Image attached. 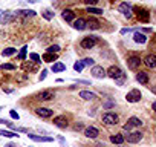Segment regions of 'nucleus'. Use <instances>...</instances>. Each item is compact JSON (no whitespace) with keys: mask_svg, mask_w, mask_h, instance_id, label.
Masks as SVG:
<instances>
[{"mask_svg":"<svg viewBox=\"0 0 156 147\" xmlns=\"http://www.w3.org/2000/svg\"><path fill=\"white\" fill-rule=\"evenodd\" d=\"M107 77H110L112 80H115L119 86L121 84H124V81H126V74L121 70V67H118V66H110L109 69H107Z\"/></svg>","mask_w":156,"mask_h":147,"instance_id":"1","label":"nucleus"},{"mask_svg":"<svg viewBox=\"0 0 156 147\" xmlns=\"http://www.w3.org/2000/svg\"><path fill=\"white\" fill-rule=\"evenodd\" d=\"M118 121H119V117L113 112H106L103 115V123L107 126H115V124H118Z\"/></svg>","mask_w":156,"mask_h":147,"instance_id":"2","label":"nucleus"},{"mask_svg":"<svg viewBox=\"0 0 156 147\" xmlns=\"http://www.w3.org/2000/svg\"><path fill=\"white\" fill-rule=\"evenodd\" d=\"M97 43H98V37H95V35H87V37H84V38L81 40V48H84V49H92Z\"/></svg>","mask_w":156,"mask_h":147,"instance_id":"3","label":"nucleus"},{"mask_svg":"<svg viewBox=\"0 0 156 147\" xmlns=\"http://www.w3.org/2000/svg\"><path fill=\"white\" fill-rule=\"evenodd\" d=\"M14 19H16V14H14V13H11V11H2V9H0V23H2V25H8V23H11Z\"/></svg>","mask_w":156,"mask_h":147,"instance_id":"4","label":"nucleus"},{"mask_svg":"<svg viewBox=\"0 0 156 147\" xmlns=\"http://www.w3.org/2000/svg\"><path fill=\"white\" fill-rule=\"evenodd\" d=\"M118 11H119L124 17H127V19H132V17H133V9H132V6H130L127 2L121 3V5L118 6Z\"/></svg>","mask_w":156,"mask_h":147,"instance_id":"5","label":"nucleus"},{"mask_svg":"<svg viewBox=\"0 0 156 147\" xmlns=\"http://www.w3.org/2000/svg\"><path fill=\"white\" fill-rule=\"evenodd\" d=\"M141 92L138 91V89H132L127 95H126V100L129 101V103H138L139 100H141Z\"/></svg>","mask_w":156,"mask_h":147,"instance_id":"6","label":"nucleus"},{"mask_svg":"<svg viewBox=\"0 0 156 147\" xmlns=\"http://www.w3.org/2000/svg\"><path fill=\"white\" fill-rule=\"evenodd\" d=\"M90 74H92V77H95V78H104L107 75V70H104L103 66H94Z\"/></svg>","mask_w":156,"mask_h":147,"instance_id":"7","label":"nucleus"},{"mask_svg":"<svg viewBox=\"0 0 156 147\" xmlns=\"http://www.w3.org/2000/svg\"><path fill=\"white\" fill-rule=\"evenodd\" d=\"M139 64H141V58H139V57H136V55L129 57V60H127V66H129V69L136 70V69L139 67Z\"/></svg>","mask_w":156,"mask_h":147,"instance_id":"8","label":"nucleus"},{"mask_svg":"<svg viewBox=\"0 0 156 147\" xmlns=\"http://www.w3.org/2000/svg\"><path fill=\"white\" fill-rule=\"evenodd\" d=\"M126 139H127V142H130V144H136V142H139V141L142 139V133H141V132H132V133H127Z\"/></svg>","mask_w":156,"mask_h":147,"instance_id":"9","label":"nucleus"},{"mask_svg":"<svg viewBox=\"0 0 156 147\" xmlns=\"http://www.w3.org/2000/svg\"><path fill=\"white\" fill-rule=\"evenodd\" d=\"M72 26H73V29H76V31H84V29L87 28V22H86L84 19H76V20L72 22Z\"/></svg>","mask_w":156,"mask_h":147,"instance_id":"10","label":"nucleus"},{"mask_svg":"<svg viewBox=\"0 0 156 147\" xmlns=\"http://www.w3.org/2000/svg\"><path fill=\"white\" fill-rule=\"evenodd\" d=\"M35 113H37L38 117H41V118H51V117L54 115V110L46 109V107H37V109H35Z\"/></svg>","mask_w":156,"mask_h":147,"instance_id":"11","label":"nucleus"},{"mask_svg":"<svg viewBox=\"0 0 156 147\" xmlns=\"http://www.w3.org/2000/svg\"><path fill=\"white\" fill-rule=\"evenodd\" d=\"M29 139L35 141V142H52V136H40V135H32V133H28Z\"/></svg>","mask_w":156,"mask_h":147,"instance_id":"12","label":"nucleus"},{"mask_svg":"<svg viewBox=\"0 0 156 147\" xmlns=\"http://www.w3.org/2000/svg\"><path fill=\"white\" fill-rule=\"evenodd\" d=\"M16 17H23V19H28V17H34L37 13L34 9H20V11H16L14 13Z\"/></svg>","mask_w":156,"mask_h":147,"instance_id":"13","label":"nucleus"},{"mask_svg":"<svg viewBox=\"0 0 156 147\" xmlns=\"http://www.w3.org/2000/svg\"><path fill=\"white\" fill-rule=\"evenodd\" d=\"M54 124H55L57 127H60V129H66L69 123H67V120H66L64 115H60V117H55V118H54Z\"/></svg>","mask_w":156,"mask_h":147,"instance_id":"14","label":"nucleus"},{"mask_svg":"<svg viewBox=\"0 0 156 147\" xmlns=\"http://www.w3.org/2000/svg\"><path fill=\"white\" fill-rule=\"evenodd\" d=\"M84 135L87 136V138H97L98 135H100V132H98V129L97 127H94V126H89V127H86L84 129Z\"/></svg>","mask_w":156,"mask_h":147,"instance_id":"15","label":"nucleus"},{"mask_svg":"<svg viewBox=\"0 0 156 147\" xmlns=\"http://www.w3.org/2000/svg\"><path fill=\"white\" fill-rule=\"evenodd\" d=\"M54 97H55V94L48 89V91H43V92L38 95V100H41V101H51V100H54Z\"/></svg>","mask_w":156,"mask_h":147,"instance_id":"16","label":"nucleus"},{"mask_svg":"<svg viewBox=\"0 0 156 147\" xmlns=\"http://www.w3.org/2000/svg\"><path fill=\"white\" fill-rule=\"evenodd\" d=\"M80 98H83V100H86V101H92V100H97L98 97H97V94H94V92L81 91V92H80Z\"/></svg>","mask_w":156,"mask_h":147,"instance_id":"17","label":"nucleus"},{"mask_svg":"<svg viewBox=\"0 0 156 147\" xmlns=\"http://www.w3.org/2000/svg\"><path fill=\"white\" fill-rule=\"evenodd\" d=\"M133 40H135L136 43H139V45H144V43L147 41V37H145L142 32H139V31H135V32H133Z\"/></svg>","mask_w":156,"mask_h":147,"instance_id":"18","label":"nucleus"},{"mask_svg":"<svg viewBox=\"0 0 156 147\" xmlns=\"http://www.w3.org/2000/svg\"><path fill=\"white\" fill-rule=\"evenodd\" d=\"M136 81L141 84H147L148 83V74L147 72H138L136 74Z\"/></svg>","mask_w":156,"mask_h":147,"instance_id":"19","label":"nucleus"},{"mask_svg":"<svg viewBox=\"0 0 156 147\" xmlns=\"http://www.w3.org/2000/svg\"><path fill=\"white\" fill-rule=\"evenodd\" d=\"M61 17H63L66 22H73V20H75V14H73V11H70V9H64V11L61 13Z\"/></svg>","mask_w":156,"mask_h":147,"instance_id":"20","label":"nucleus"},{"mask_svg":"<svg viewBox=\"0 0 156 147\" xmlns=\"http://www.w3.org/2000/svg\"><path fill=\"white\" fill-rule=\"evenodd\" d=\"M136 16H138V20H141V22H148V19H150V16H148V13L145 11V9H136Z\"/></svg>","mask_w":156,"mask_h":147,"instance_id":"21","label":"nucleus"},{"mask_svg":"<svg viewBox=\"0 0 156 147\" xmlns=\"http://www.w3.org/2000/svg\"><path fill=\"white\" fill-rule=\"evenodd\" d=\"M144 63H145V66L154 69L156 67V55H147L145 60H144Z\"/></svg>","mask_w":156,"mask_h":147,"instance_id":"22","label":"nucleus"},{"mask_svg":"<svg viewBox=\"0 0 156 147\" xmlns=\"http://www.w3.org/2000/svg\"><path fill=\"white\" fill-rule=\"evenodd\" d=\"M43 61L46 63H52V61H57V54H51V52H46L43 57H41Z\"/></svg>","mask_w":156,"mask_h":147,"instance_id":"23","label":"nucleus"},{"mask_svg":"<svg viewBox=\"0 0 156 147\" xmlns=\"http://www.w3.org/2000/svg\"><path fill=\"white\" fill-rule=\"evenodd\" d=\"M51 69H52V72H63V70H66V66L61 61H55Z\"/></svg>","mask_w":156,"mask_h":147,"instance_id":"24","label":"nucleus"},{"mask_svg":"<svg viewBox=\"0 0 156 147\" xmlns=\"http://www.w3.org/2000/svg\"><path fill=\"white\" fill-rule=\"evenodd\" d=\"M124 141H126V138H124L122 135H119V133L110 136V142H113V144H122Z\"/></svg>","mask_w":156,"mask_h":147,"instance_id":"25","label":"nucleus"},{"mask_svg":"<svg viewBox=\"0 0 156 147\" xmlns=\"http://www.w3.org/2000/svg\"><path fill=\"white\" fill-rule=\"evenodd\" d=\"M127 123H129L132 127H139V126H142V121H141L139 118H136V117H132Z\"/></svg>","mask_w":156,"mask_h":147,"instance_id":"26","label":"nucleus"},{"mask_svg":"<svg viewBox=\"0 0 156 147\" xmlns=\"http://www.w3.org/2000/svg\"><path fill=\"white\" fill-rule=\"evenodd\" d=\"M0 136H6V138H19L17 132H9V130H0Z\"/></svg>","mask_w":156,"mask_h":147,"instance_id":"27","label":"nucleus"},{"mask_svg":"<svg viewBox=\"0 0 156 147\" xmlns=\"http://www.w3.org/2000/svg\"><path fill=\"white\" fill-rule=\"evenodd\" d=\"M87 13L89 14H94V16H101L103 14V9L95 8V6H87Z\"/></svg>","mask_w":156,"mask_h":147,"instance_id":"28","label":"nucleus"},{"mask_svg":"<svg viewBox=\"0 0 156 147\" xmlns=\"http://www.w3.org/2000/svg\"><path fill=\"white\" fill-rule=\"evenodd\" d=\"M87 28H90V29H100L101 26H100V22H97L95 19H90L87 22Z\"/></svg>","mask_w":156,"mask_h":147,"instance_id":"29","label":"nucleus"},{"mask_svg":"<svg viewBox=\"0 0 156 147\" xmlns=\"http://www.w3.org/2000/svg\"><path fill=\"white\" fill-rule=\"evenodd\" d=\"M16 52H17L16 48H6V49H3L2 55H3V57H11V55H14Z\"/></svg>","mask_w":156,"mask_h":147,"instance_id":"30","label":"nucleus"},{"mask_svg":"<svg viewBox=\"0 0 156 147\" xmlns=\"http://www.w3.org/2000/svg\"><path fill=\"white\" fill-rule=\"evenodd\" d=\"M41 16H43L46 20H52V19H54V13L49 11V9H44V11L41 13Z\"/></svg>","mask_w":156,"mask_h":147,"instance_id":"31","label":"nucleus"},{"mask_svg":"<svg viewBox=\"0 0 156 147\" xmlns=\"http://www.w3.org/2000/svg\"><path fill=\"white\" fill-rule=\"evenodd\" d=\"M46 52H51V54H58L60 52V46L58 45H52L46 49Z\"/></svg>","mask_w":156,"mask_h":147,"instance_id":"32","label":"nucleus"},{"mask_svg":"<svg viewBox=\"0 0 156 147\" xmlns=\"http://www.w3.org/2000/svg\"><path fill=\"white\" fill-rule=\"evenodd\" d=\"M0 69H2V70H14V69H16V66H14V64H11V63H3L2 66H0Z\"/></svg>","mask_w":156,"mask_h":147,"instance_id":"33","label":"nucleus"},{"mask_svg":"<svg viewBox=\"0 0 156 147\" xmlns=\"http://www.w3.org/2000/svg\"><path fill=\"white\" fill-rule=\"evenodd\" d=\"M73 69H75L76 72H81V70L84 69V64H83V61H76V63L73 64Z\"/></svg>","mask_w":156,"mask_h":147,"instance_id":"34","label":"nucleus"},{"mask_svg":"<svg viewBox=\"0 0 156 147\" xmlns=\"http://www.w3.org/2000/svg\"><path fill=\"white\" fill-rule=\"evenodd\" d=\"M81 61H83V64H84V66H92V67L95 66L94 58H84V60H81Z\"/></svg>","mask_w":156,"mask_h":147,"instance_id":"35","label":"nucleus"},{"mask_svg":"<svg viewBox=\"0 0 156 147\" xmlns=\"http://www.w3.org/2000/svg\"><path fill=\"white\" fill-rule=\"evenodd\" d=\"M26 49H28L26 46H25V48H22V51H20V54H19V60H22V61H23V60L26 58Z\"/></svg>","mask_w":156,"mask_h":147,"instance_id":"36","label":"nucleus"},{"mask_svg":"<svg viewBox=\"0 0 156 147\" xmlns=\"http://www.w3.org/2000/svg\"><path fill=\"white\" fill-rule=\"evenodd\" d=\"M83 2H84L87 6H95V5L100 2V0H83Z\"/></svg>","mask_w":156,"mask_h":147,"instance_id":"37","label":"nucleus"},{"mask_svg":"<svg viewBox=\"0 0 156 147\" xmlns=\"http://www.w3.org/2000/svg\"><path fill=\"white\" fill-rule=\"evenodd\" d=\"M9 115H11V118H12V120H19V118H20V115H19L16 110H9Z\"/></svg>","mask_w":156,"mask_h":147,"instance_id":"38","label":"nucleus"},{"mask_svg":"<svg viewBox=\"0 0 156 147\" xmlns=\"http://www.w3.org/2000/svg\"><path fill=\"white\" fill-rule=\"evenodd\" d=\"M29 58L34 60V61H37V63H40V57H38L37 54H29Z\"/></svg>","mask_w":156,"mask_h":147,"instance_id":"39","label":"nucleus"},{"mask_svg":"<svg viewBox=\"0 0 156 147\" xmlns=\"http://www.w3.org/2000/svg\"><path fill=\"white\" fill-rule=\"evenodd\" d=\"M46 74H48V70H46V69H43V70H41V74H40V81L46 78Z\"/></svg>","mask_w":156,"mask_h":147,"instance_id":"40","label":"nucleus"},{"mask_svg":"<svg viewBox=\"0 0 156 147\" xmlns=\"http://www.w3.org/2000/svg\"><path fill=\"white\" fill-rule=\"evenodd\" d=\"M76 83H78V84H84V86H89V84H90V83H89V81H86V80H78Z\"/></svg>","mask_w":156,"mask_h":147,"instance_id":"41","label":"nucleus"},{"mask_svg":"<svg viewBox=\"0 0 156 147\" xmlns=\"http://www.w3.org/2000/svg\"><path fill=\"white\" fill-rule=\"evenodd\" d=\"M58 141L61 142V145H63V147H66V141H64V138H63V136H58Z\"/></svg>","mask_w":156,"mask_h":147,"instance_id":"42","label":"nucleus"},{"mask_svg":"<svg viewBox=\"0 0 156 147\" xmlns=\"http://www.w3.org/2000/svg\"><path fill=\"white\" fill-rule=\"evenodd\" d=\"M130 31H132L130 28H122V29H121V34H127V32H130Z\"/></svg>","mask_w":156,"mask_h":147,"instance_id":"43","label":"nucleus"},{"mask_svg":"<svg viewBox=\"0 0 156 147\" xmlns=\"http://www.w3.org/2000/svg\"><path fill=\"white\" fill-rule=\"evenodd\" d=\"M112 106H113V103H112V101H107V103L104 104V107H106V109H110Z\"/></svg>","mask_w":156,"mask_h":147,"instance_id":"44","label":"nucleus"},{"mask_svg":"<svg viewBox=\"0 0 156 147\" xmlns=\"http://www.w3.org/2000/svg\"><path fill=\"white\" fill-rule=\"evenodd\" d=\"M130 129H132V126H130L129 123H127V124H124V130H127V132H129Z\"/></svg>","mask_w":156,"mask_h":147,"instance_id":"45","label":"nucleus"},{"mask_svg":"<svg viewBox=\"0 0 156 147\" xmlns=\"http://www.w3.org/2000/svg\"><path fill=\"white\" fill-rule=\"evenodd\" d=\"M9 121H6V120H2V118H0V124H8Z\"/></svg>","mask_w":156,"mask_h":147,"instance_id":"46","label":"nucleus"},{"mask_svg":"<svg viewBox=\"0 0 156 147\" xmlns=\"http://www.w3.org/2000/svg\"><path fill=\"white\" fill-rule=\"evenodd\" d=\"M151 109L156 112V101H153V104H151Z\"/></svg>","mask_w":156,"mask_h":147,"instance_id":"47","label":"nucleus"},{"mask_svg":"<svg viewBox=\"0 0 156 147\" xmlns=\"http://www.w3.org/2000/svg\"><path fill=\"white\" fill-rule=\"evenodd\" d=\"M81 127H83V126H81V124H76V126H75V130H80V129H81Z\"/></svg>","mask_w":156,"mask_h":147,"instance_id":"48","label":"nucleus"},{"mask_svg":"<svg viewBox=\"0 0 156 147\" xmlns=\"http://www.w3.org/2000/svg\"><path fill=\"white\" fill-rule=\"evenodd\" d=\"M5 147H16V145H14V144H6Z\"/></svg>","mask_w":156,"mask_h":147,"instance_id":"49","label":"nucleus"}]
</instances>
